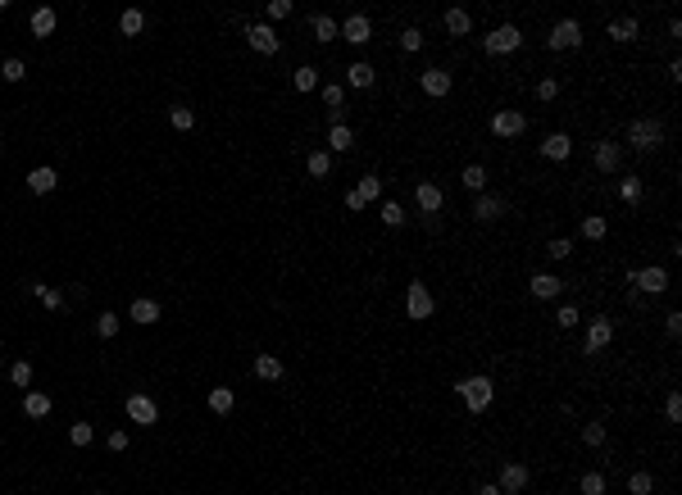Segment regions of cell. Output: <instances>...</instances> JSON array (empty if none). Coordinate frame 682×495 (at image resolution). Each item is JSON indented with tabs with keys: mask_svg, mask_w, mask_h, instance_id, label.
<instances>
[{
	"mask_svg": "<svg viewBox=\"0 0 682 495\" xmlns=\"http://www.w3.org/2000/svg\"><path fill=\"white\" fill-rule=\"evenodd\" d=\"M109 450H128V432H109Z\"/></svg>",
	"mask_w": 682,
	"mask_h": 495,
	"instance_id": "cell-55",
	"label": "cell"
},
{
	"mask_svg": "<svg viewBox=\"0 0 682 495\" xmlns=\"http://www.w3.org/2000/svg\"><path fill=\"white\" fill-rule=\"evenodd\" d=\"M664 327H668V337H673V341L682 337V314H678V309H668V318H664Z\"/></svg>",
	"mask_w": 682,
	"mask_h": 495,
	"instance_id": "cell-51",
	"label": "cell"
},
{
	"mask_svg": "<svg viewBox=\"0 0 682 495\" xmlns=\"http://www.w3.org/2000/svg\"><path fill=\"white\" fill-rule=\"evenodd\" d=\"M96 332H101L105 341H114L119 337V314H101V318H96Z\"/></svg>",
	"mask_w": 682,
	"mask_h": 495,
	"instance_id": "cell-42",
	"label": "cell"
},
{
	"mask_svg": "<svg viewBox=\"0 0 682 495\" xmlns=\"http://www.w3.org/2000/svg\"><path fill=\"white\" fill-rule=\"evenodd\" d=\"M341 36H346V41H351V46H364L368 36H373V23H368L364 14H351V19L341 23Z\"/></svg>",
	"mask_w": 682,
	"mask_h": 495,
	"instance_id": "cell-14",
	"label": "cell"
},
{
	"mask_svg": "<svg viewBox=\"0 0 682 495\" xmlns=\"http://www.w3.org/2000/svg\"><path fill=\"white\" fill-rule=\"evenodd\" d=\"M664 414H668V423H682V395H678V391L664 400Z\"/></svg>",
	"mask_w": 682,
	"mask_h": 495,
	"instance_id": "cell-49",
	"label": "cell"
},
{
	"mask_svg": "<svg viewBox=\"0 0 682 495\" xmlns=\"http://www.w3.org/2000/svg\"><path fill=\"white\" fill-rule=\"evenodd\" d=\"M0 73H5V82H23L28 64H23V59H5V64H0Z\"/></svg>",
	"mask_w": 682,
	"mask_h": 495,
	"instance_id": "cell-46",
	"label": "cell"
},
{
	"mask_svg": "<svg viewBox=\"0 0 682 495\" xmlns=\"http://www.w3.org/2000/svg\"><path fill=\"white\" fill-rule=\"evenodd\" d=\"M446 32H451V36H468V32H473V19H468V9H460V5L446 9Z\"/></svg>",
	"mask_w": 682,
	"mask_h": 495,
	"instance_id": "cell-19",
	"label": "cell"
},
{
	"mask_svg": "<svg viewBox=\"0 0 682 495\" xmlns=\"http://www.w3.org/2000/svg\"><path fill=\"white\" fill-rule=\"evenodd\" d=\"M255 377L259 382H278L282 377V359L278 354H255Z\"/></svg>",
	"mask_w": 682,
	"mask_h": 495,
	"instance_id": "cell-23",
	"label": "cell"
},
{
	"mask_svg": "<svg viewBox=\"0 0 682 495\" xmlns=\"http://www.w3.org/2000/svg\"><path fill=\"white\" fill-rule=\"evenodd\" d=\"M36 300H41L46 309H59V305H64V295H59V291H51V287H46L41 295H36Z\"/></svg>",
	"mask_w": 682,
	"mask_h": 495,
	"instance_id": "cell-54",
	"label": "cell"
},
{
	"mask_svg": "<svg viewBox=\"0 0 682 495\" xmlns=\"http://www.w3.org/2000/svg\"><path fill=\"white\" fill-rule=\"evenodd\" d=\"M373 78H378V73H373V64H364V59H355V64L346 68V82H351L355 91H368V86H373Z\"/></svg>",
	"mask_w": 682,
	"mask_h": 495,
	"instance_id": "cell-18",
	"label": "cell"
},
{
	"mask_svg": "<svg viewBox=\"0 0 682 495\" xmlns=\"http://www.w3.org/2000/svg\"><path fill=\"white\" fill-rule=\"evenodd\" d=\"M478 495H501V486H496V481L491 486H478Z\"/></svg>",
	"mask_w": 682,
	"mask_h": 495,
	"instance_id": "cell-57",
	"label": "cell"
},
{
	"mask_svg": "<svg viewBox=\"0 0 682 495\" xmlns=\"http://www.w3.org/2000/svg\"><path fill=\"white\" fill-rule=\"evenodd\" d=\"M314 36H319V41H332V36H341V23L328 19V14H319L314 19Z\"/></svg>",
	"mask_w": 682,
	"mask_h": 495,
	"instance_id": "cell-34",
	"label": "cell"
},
{
	"mask_svg": "<svg viewBox=\"0 0 682 495\" xmlns=\"http://www.w3.org/2000/svg\"><path fill=\"white\" fill-rule=\"evenodd\" d=\"M346 209H351V214H359V209H364V200H359L355 191H346Z\"/></svg>",
	"mask_w": 682,
	"mask_h": 495,
	"instance_id": "cell-56",
	"label": "cell"
},
{
	"mask_svg": "<svg viewBox=\"0 0 682 495\" xmlns=\"http://www.w3.org/2000/svg\"><path fill=\"white\" fill-rule=\"evenodd\" d=\"M610 341H614V323L610 318H596V323L587 327V354H601Z\"/></svg>",
	"mask_w": 682,
	"mask_h": 495,
	"instance_id": "cell-13",
	"label": "cell"
},
{
	"mask_svg": "<svg viewBox=\"0 0 682 495\" xmlns=\"http://www.w3.org/2000/svg\"><path fill=\"white\" fill-rule=\"evenodd\" d=\"M91 495H101V491H91Z\"/></svg>",
	"mask_w": 682,
	"mask_h": 495,
	"instance_id": "cell-58",
	"label": "cell"
},
{
	"mask_svg": "<svg viewBox=\"0 0 682 495\" xmlns=\"http://www.w3.org/2000/svg\"><path fill=\"white\" fill-rule=\"evenodd\" d=\"M618 195H623L628 205H637L641 200V178H623V182H618Z\"/></svg>",
	"mask_w": 682,
	"mask_h": 495,
	"instance_id": "cell-40",
	"label": "cell"
},
{
	"mask_svg": "<svg viewBox=\"0 0 682 495\" xmlns=\"http://www.w3.org/2000/svg\"><path fill=\"white\" fill-rule=\"evenodd\" d=\"M582 441H587L591 450H601V445H605V427L601 423H582Z\"/></svg>",
	"mask_w": 682,
	"mask_h": 495,
	"instance_id": "cell-43",
	"label": "cell"
},
{
	"mask_svg": "<svg viewBox=\"0 0 682 495\" xmlns=\"http://www.w3.org/2000/svg\"><path fill=\"white\" fill-rule=\"evenodd\" d=\"M578 318H582L578 305H560V309H555V323H560V327H578Z\"/></svg>",
	"mask_w": 682,
	"mask_h": 495,
	"instance_id": "cell-39",
	"label": "cell"
},
{
	"mask_svg": "<svg viewBox=\"0 0 682 495\" xmlns=\"http://www.w3.org/2000/svg\"><path fill=\"white\" fill-rule=\"evenodd\" d=\"M328 146H332V150H351V146H355V132L346 128V123H337V128H328Z\"/></svg>",
	"mask_w": 682,
	"mask_h": 495,
	"instance_id": "cell-31",
	"label": "cell"
},
{
	"mask_svg": "<svg viewBox=\"0 0 682 495\" xmlns=\"http://www.w3.org/2000/svg\"><path fill=\"white\" fill-rule=\"evenodd\" d=\"M128 418L136 427H155L159 423V404L151 400V395H128Z\"/></svg>",
	"mask_w": 682,
	"mask_h": 495,
	"instance_id": "cell-8",
	"label": "cell"
},
{
	"mask_svg": "<svg viewBox=\"0 0 682 495\" xmlns=\"http://www.w3.org/2000/svg\"><path fill=\"white\" fill-rule=\"evenodd\" d=\"M55 187H59V173H55V168H32V173H28V191L46 195V191H55Z\"/></svg>",
	"mask_w": 682,
	"mask_h": 495,
	"instance_id": "cell-21",
	"label": "cell"
},
{
	"mask_svg": "<svg viewBox=\"0 0 682 495\" xmlns=\"http://www.w3.org/2000/svg\"><path fill=\"white\" fill-rule=\"evenodd\" d=\"M69 441H73V445H91V441H96V427H91V423H73V427H69Z\"/></svg>",
	"mask_w": 682,
	"mask_h": 495,
	"instance_id": "cell-37",
	"label": "cell"
},
{
	"mask_svg": "<svg viewBox=\"0 0 682 495\" xmlns=\"http://www.w3.org/2000/svg\"><path fill=\"white\" fill-rule=\"evenodd\" d=\"M591 164H596V173H618V146L614 141H596Z\"/></svg>",
	"mask_w": 682,
	"mask_h": 495,
	"instance_id": "cell-16",
	"label": "cell"
},
{
	"mask_svg": "<svg viewBox=\"0 0 682 495\" xmlns=\"http://www.w3.org/2000/svg\"><path fill=\"white\" fill-rule=\"evenodd\" d=\"M418 46H423V32H418V28H405V32H401V51H405V55H414Z\"/></svg>",
	"mask_w": 682,
	"mask_h": 495,
	"instance_id": "cell-44",
	"label": "cell"
},
{
	"mask_svg": "<svg viewBox=\"0 0 682 495\" xmlns=\"http://www.w3.org/2000/svg\"><path fill=\"white\" fill-rule=\"evenodd\" d=\"M119 32L123 36H141L146 32V14H141V9H123V14H119Z\"/></svg>",
	"mask_w": 682,
	"mask_h": 495,
	"instance_id": "cell-26",
	"label": "cell"
},
{
	"mask_svg": "<svg viewBox=\"0 0 682 495\" xmlns=\"http://www.w3.org/2000/svg\"><path fill=\"white\" fill-rule=\"evenodd\" d=\"M518 46H523V32L514 23H501V28L487 32V55H514Z\"/></svg>",
	"mask_w": 682,
	"mask_h": 495,
	"instance_id": "cell-4",
	"label": "cell"
},
{
	"mask_svg": "<svg viewBox=\"0 0 682 495\" xmlns=\"http://www.w3.org/2000/svg\"><path fill=\"white\" fill-rule=\"evenodd\" d=\"M324 101H328V109H341V101H346V86L328 82V86H324Z\"/></svg>",
	"mask_w": 682,
	"mask_h": 495,
	"instance_id": "cell-48",
	"label": "cell"
},
{
	"mask_svg": "<svg viewBox=\"0 0 682 495\" xmlns=\"http://www.w3.org/2000/svg\"><path fill=\"white\" fill-rule=\"evenodd\" d=\"M568 255H573V241H564V237L551 241V259H568Z\"/></svg>",
	"mask_w": 682,
	"mask_h": 495,
	"instance_id": "cell-53",
	"label": "cell"
},
{
	"mask_svg": "<svg viewBox=\"0 0 682 495\" xmlns=\"http://www.w3.org/2000/svg\"><path fill=\"white\" fill-rule=\"evenodd\" d=\"M169 123H173V128H178V132H191V128H196V114H191L187 105H178V109H173V114H169Z\"/></svg>",
	"mask_w": 682,
	"mask_h": 495,
	"instance_id": "cell-36",
	"label": "cell"
},
{
	"mask_svg": "<svg viewBox=\"0 0 682 495\" xmlns=\"http://www.w3.org/2000/svg\"><path fill=\"white\" fill-rule=\"evenodd\" d=\"M528 287H532V295H537V300H555V295L564 291V282H560V277H551V273H537V277L528 282Z\"/></svg>",
	"mask_w": 682,
	"mask_h": 495,
	"instance_id": "cell-20",
	"label": "cell"
},
{
	"mask_svg": "<svg viewBox=\"0 0 682 495\" xmlns=\"http://www.w3.org/2000/svg\"><path fill=\"white\" fill-rule=\"evenodd\" d=\"M528 477H532V473H528V468H523V464H514V459H510V464H505V468H501V481H496V486H501V495H518V491H523V486H528Z\"/></svg>",
	"mask_w": 682,
	"mask_h": 495,
	"instance_id": "cell-11",
	"label": "cell"
},
{
	"mask_svg": "<svg viewBox=\"0 0 682 495\" xmlns=\"http://www.w3.org/2000/svg\"><path fill=\"white\" fill-rule=\"evenodd\" d=\"M23 414H28V418H46V414H51V395H46V391H28V395H23Z\"/></svg>",
	"mask_w": 682,
	"mask_h": 495,
	"instance_id": "cell-24",
	"label": "cell"
},
{
	"mask_svg": "<svg viewBox=\"0 0 682 495\" xmlns=\"http://www.w3.org/2000/svg\"><path fill=\"white\" fill-rule=\"evenodd\" d=\"M605 232H610V223H605V218H596V214L582 218V237H587V241H601Z\"/></svg>",
	"mask_w": 682,
	"mask_h": 495,
	"instance_id": "cell-35",
	"label": "cell"
},
{
	"mask_svg": "<svg viewBox=\"0 0 682 495\" xmlns=\"http://www.w3.org/2000/svg\"><path fill=\"white\" fill-rule=\"evenodd\" d=\"M537 96H541V101H555V96H560V82H555V78H541V82H537Z\"/></svg>",
	"mask_w": 682,
	"mask_h": 495,
	"instance_id": "cell-50",
	"label": "cell"
},
{
	"mask_svg": "<svg viewBox=\"0 0 682 495\" xmlns=\"http://www.w3.org/2000/svg\"><path fill=\"white\" fill-rule=\"evenodd\" d=\"M546 41H551V51H573V46L582 41V23H578V19H560Z\"/></svg>",
	"mask_w": 682,
	"mask_h": 495,
	"instance_id": "cell-7",
	"label": "cell"
},
{
	"mask_svg": "<svg viewBox=\"0 0 682 495\" xmlns=\"http://www.w3.org/2000/svg\"><path fill=\"white\" fill-rule=\"evenodd\" d=\"M460 182H464V187H468V191L478 195L482 187H487V168H482V164H468V168L460 173Z\"/></svg>",
	"mask_w": 682,
	"mask_h": 495,
	"instance_id": "cell-32",
	"label": "cell"
},
{
	"mask_svg": "<svg viewBox=\"0 0 682 495\" xmlns=\"http://www.w3.org/2000/svg\"><path fill=\"white\" fill-rule=\"evenodd\" d=\"M605 32H610L614 41H632V36H637V19H614V23H605Z\"/></svg>",
	"mask_w": 682,
	"mask_h": 495,
	"instance_id": "cell-30",
	"label": "cell"
},
{
	"mask_svg": "<svg viewBox=\"0 0 682 495\" xmlns=\"http://www.w3.org/2000/svg\"><path fill=\"white\" fill-rule=\"evenodd\" d=\"M28 28H32V36H51V32H55V9H51V5L36 9V14L28 19Z\"/></svg>",
	"mask_w": 682,
	"mask_h": 495,
	"instance_id": "cell-28",
	"label": "cell"
},
{
	"mask_svg": "<svg viewBox=\"0 0 682 495\" xmlns=\"http://www.w3.org/2000/svg\"><path fill=\"white\" fill-rule=\"evenodd\" d=\"M405 314L414 318V323H423V318L437 314V300H432V291L423 287V282H409V291H405Z\"/></svg>",
	"mask_w": 682,
	"mask_h": 495,
	"instance_id": "cell-2",
	"label": "cell"
},
{
	"mask_svg": "<svg viewBox=\"0 0 682 495\" xmlns=\"http://www.w3.org/2000/svg\"><path fill=\"white\" fill-rule=\"evenodd\" d=\"M418 86H423V96H437V101H441V96H451V73H446V68H428L423 78H418Z\"/></svg>",
	"mask_w": 682,
	"mask_h": 495,
	"instance_id": "cell-15",
	"label": "cell"
},
{
	"mask_svg": "<svg viewBox=\"0 0 682 495\" xmlns=\"http://www.w3.org/2000/svg\"><path fill=\"white\" fill-rule=\"evenodd\" d=\"M660 141H664V128L655 118H632L628 123V146H637V150H655Z\"/></svg>",
	"mask_w": 682,
	"mask_h": 495,
	"instance_id": "cell-3",
	"label": "cell"
},
{
	"mask_svg": "<svg viewBox=\"0 0 682 495\" xmlns=\"http://www.w3.org/2000/svg\"><path fill=\"white\" fill-rule=\"evenodd\" d=\"M505 214H510V200H505V195H491V191H478L473 195V218L478 223H496Z\"/></svg>",
	"mask_w": 682,
	"mask_h": 495,
	"instance_id": "cell-6",
	"label": "cell"
},
{
	"mask_svg": "<svg viewBox=\"0 0 682 495\" xmlns=\"http://www.w3.org/2000/svg\"><path fill=\"white\" fill-rule=\"evenodd\" d=\"M382 223H387V228H405V209L396 200H387V205H382Z\"/></svg>",
	"mask_w": 682,
	"mask_h": 495,
	"instance_id": "cell-41",
	"label": "cell"
},
{
	"mask_svg": "<svg viewBox=\"0 0 682 495\" xmlns=\"http://www.w3.org/2000/svg\"><path fill=\"white\" fill-rule=\"evenodd\" d=\"M205 404H209V409H214V414H232V404H237V395H232V387H214V391L205 395Z\"/></svg>",
	"mask_w": 682,
	"mask_h": 495,
	"instance_id": "cell-25",
	"label": "cell"
},
{
	"mask_svg": "<svg viewBox=\"0 0 682 495\" xmlns=\"http://www.w3.org/2000/svg\"><path fill=\"white\" fill-rule=\"evenodd\" d=\"M246 41H251L259 55H278V46H282L278 32H273L269 23H246Z\"/></svg>",
	"mask_w": 682,
	"mask_h": 495,
	"instance_id": "cell-9",
	"label": "cell"
},
{
	"mask_svg": "<svg viewBox=\"0 0 682 495\" xmlns=\"http://www.w3.org/2000/svg\"><path fill=\"white\" fill-rule=\"evenodd\" d=\"M291 14V0H269V19H287Z\"/></svg>",
	"mask_w": 682,
	"mask_h": 495,
	"instance_id": "cell-52",
	"label": "cell"
},
{
	"mask_svg": "<svg viewBox=\"0 0 682 495\" xmlns=\"http://www.w3.org/2000/svg\"><path fill=\"white\" fill-rule=\"evenodd\" d=\"M523 128H528V118L518 114V109H501V114L491 118V132H496V137H510V141L523 137Z\"/></svg>",
	"mask_w": 682,
	"mask_h": 495,
	"instance_id": "cell-10",
	"label": "cell"
},
{
	"mask_svg": "<svg viewBox=\"0 0 682 495\" xmlns=\"http://www.w3.org/2000/svg\"><path fill=\"white\" fill-rule=\"evenodd\" d=\"M305 173H309V178H328V173H332V155L328 150H314L305 159Z\"/></svg>",
	"mask_w": 682,
	"mask_h": 495,
	"instance_id": "cell-29",
	"label": "cell"
},
{
	"mask_svg": "<svg viewBox=\"0 0 682 495\" xmlns=\"http://www.w3.org/2000/svg\"><path fill=\"white\" fill-rule=\"evenodd\" d=\"M455 391H460V400L468 404L473 414H482L491 404V395H496V387H491V377L487 373H473V377H460L455 382Z\"/></svg>",
	"mask_w": 682,
	"mask_h": 495,
	"instance_id": "cell-1",
	"label": "cell"
},
{
	"mask_svg": "<svg viewBox=\"0 0 682 495\" xmlns=\"http://www.w3.org/2000/svg\"><path fill=\"white\" fill-rule=\"evenodd\" d=\"M414 200H418V209L432 218V214H441V205H446V195H441V187L437 182H418L414 187Z\"/></svg>",
	"mask_w": 682,
	"mask_h": 495,
	"instance_id": "cell-12",
	"label": "cell"
},
{
	"mask_svg": "<svg viewBox=\"0 0 682 495\" xmlns=\"http://www.w3.org/2000/svg\"><path fill=\"white\" fill-rule=\"evenodd\" d=\"M541 155H546V159H555V164H560V159H568V155H573V141H568L564 132H551V137L541 141Z\"/></svg>",
	"mask_w": 682,
	"mask_h": 495,
	"instance_id": "cell-17",
	"label": "cell"
},
{
	"mask_svg": "<svg viewBox=\"0 0 682 495\" xmlns=\"http://www.w3.org/2000/svg\"><path fill=\"white\" fill-rule=\"evenodd\" d=\"M632 291H641V295H660V291H668V268H632Z\"/></svg>",
	"mask_w": 682,
	"mask_h": 495,
	"instance_id": "cell-5",
	"label": "cell"
},
{
	"mask_svg": "<svg viewBox=\"0 0 682 495\" xmlns=\"http://www.w3.org/2000/svg\"><path fill=\"white\" fill-rule=\"evenodd\" d=\"M355 195H359L364 205H373L378 195H382V178H378V173H364V178H359V187H355Z\"/></svg>",
	"mask_w": 682,
	"mask_h": 495,
	"instance_id": "cell-27",
	"label": "cell"
},
{
	"mask_svg": "<svg viewBox=\"0 0 682 495\" xmlns=\"http://www.w3.org/2000/svg\"><path fill=\"white\" fill-rule=\"evenodd\" d=\"M128 318H132V323H141V327H151V323H159V305H155V300H146V295H141V300H132Z\"/></svg>",
	"mask_w": 682,
	"mask_h": 495,
	"instance_id": "cell-22",
	"label": "cell"
},
{
	"mask_svg": "<svg viewBox=\"0 0 682 495\" xmlns=\"http://www.w3.org/2000/svg\"><path fill=\"white\" fill-rule=\"evenodd\" d=\"M9 382H14V387H32V364H23V359H19V364L9 368Z\"/></svg>",
	"mask_w": 682,
	"mask_h": 495,
	"instance_id": "cell-45",
	"label": "cell"
},
{
	"mask_svg": "<svg viewBox=\"0 0 682 495\" xmlns=\"http://www.w3.org/2000/svg\"><path fill=\"white\" fill-rule=\"evenodd\" d=\"M628 491H632V495H651V491H655V477H651V473H632V477H628Z\"/></svg>",
	"mask_w": 682,
	"mask_h": 495,
	"instance_id": "cell-38",
	"label": "cell"
},
{
	"mask_svg": "<svg viewBox=\"0 0 682 495\" xmlns=\"http://www.w3.org/2000/svg\"><path fill=\"white\" fill-rule=\"evenodd\" d=\"M582 495H605V477L601 473H582Z\"/></svg>",
	"mask_w": 682,
	"mask_h": 495,
	"instance_id": "cell-47",
	"label": "cell"
},
{
	"mask_svg": "<svg viewBox=\"0 0 682 495\" xmlns=\"http://www.w3.org/2000/svg\"><path fill=\"white\" fill-rule=\"evenodd\" d=\"M291 86H296V91H314V86H319V73L309 68V64H301V68L291 73Z\"/></svg>",
	"mask_w": 682,
	"mask_h": 495,
	"instance_id": "cell-33",
	"label": "cell"
}]
</instances>
